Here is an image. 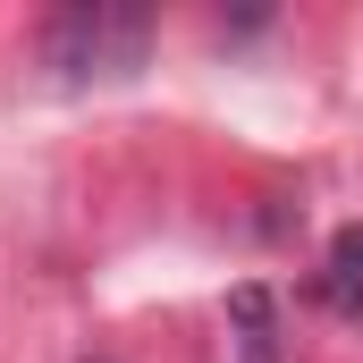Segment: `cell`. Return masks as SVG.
I'll use <instances>...</instances> for the list:
<instances>
[{"mask_svg":"<svg viewBox=\"0 0 363 363\" xmlns=\"http://www.w3.org/2000/svg\"><path fill=\"white\" fill-rule=\"evenodd\" d=\"M144 17L135 9H60L51 17V34H43V60L68 77V85H93V77H135V60H144Z\"/></svg>","mask_w":363,"mask_h":363,"instance_id":"6da1fadb","label":"cell"},{"mask_svg":"<svg viewBox=\"0 0 363 363\" xmlns=\"http://www.w3.org/2000/svg\"><path fill=\"white\" fill-rule=\"evenodd\" d=\"M228 363H279V313L262 287L228 296Z\"/></svg>","mask_w":363,"mask_h":363,"instance_id":"7a4b0ae2","label":"cell"},{"mask_svg":"<svg viewBox=\"0 0 363 363\" xmlns=\"http://www.w3.org/2000/svg\"><path fill=\"white\" fill-rule=\"evenodd\" d=\"M321 296L338 313H363V228H338L330 254H321Z\"/></svg>","mask_w":363,"mask_h":363,"instance_id":"3957f363","label":"cell"}]
</instances>
